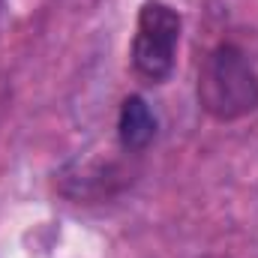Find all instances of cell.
I'll use <instances>...</instances> for the list:
<instances>
[{
  "label": "cell",
  "mask_w": 258,
  "mask_h": 258,
  "mask_svg": "<svg viewBox=\"0 0 258 258\" xmlns=\"http://www.w3.org/2000/svg\"><path fill=\"white\" fill-rule=\"evenodd\" d=\"M117 135L120 144L126 150H141L153 141L156 135V117L150 111V105L141 96H129L120 105V117H117Z\"/></svg>",
  "instance_id": "3"
},
{
  "label": "cell",
  "mask_w": 258,
  "mask_h": 258,
  "mask_svg": "<svg viewBox=\"0 0 258 258\" xmlns=\"http://www.w3.org/2000/svg\"><path fill=\"white\" fill-rule=\"evenodd\" d=\"M198 99L216 120H240L258 108V75L237 45L207 54L198 75Z\"/></svg>",
  "instance_id": "1"
},
{
  "label": "cell",
  "mask_w": 258,
  "mask_h": 258,
  "mask_svg": "<svg viewBox=\"0 0 258 258\" xmlns=\"http://www.w3.org/2000/svg\"><path fill=\"white\" fill-rule=\"evenodd\" d=\"M180 42V15L159 0H150L138 12V30L132 39V66L147 81H162L174 69Z\"/></svg>",
  "instance_id": "2"
}]
</instances>
